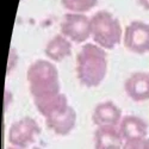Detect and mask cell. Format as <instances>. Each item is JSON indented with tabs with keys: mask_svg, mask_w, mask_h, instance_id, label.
Returning a JSON list of instances; mask_svg holds the SVG:
<instances>
[{
	"mask_svg": "<svg viewBox=\"0 0 149 149\" xmlns=\"http://www.w3.org/2000/svg\"><path fill=\"white\" fill-rule=\"evenodd\" d=\"M26 79L35 105L62 93L58 70L52 61L36 60L32 62L28 68Z\"/></svg>",
	"mask_w": 149,
	"mask_h": 149,
	"instance_id": "6da1fadb",
	"label": "cell"
},
{
	"mask_svg": "<svg viewBox=\"0 0 149 149\" xmlns=\"http://www.w3.org/2000/svg\"><path fill=\"white\" fill-rule=\"evenodd\" d=\"M72 41H69L63 35H56L54 38L48 42L45 47V55L53 62H60L67 58L72 54Z\"/></svg>",
	"mask_w": 149,
	"mask_h": 149,
	"instance_id": "7c38bea8",
	"label": "cell"
},
{
	"mask_svg": "<svg viewBox=\"0 0 149 149\" xmlns=\"http://www.w3.org/2000/svg\"><path fill=\"white\" fill-rule=\"evenodd\" d=\"M61 33L72 42L84 43L92 36L91 19L84 13H67L61 23Z\"/></svg>",
	"mask_w": 149,
	"mask_h": 149,
	"instance_id": "5b68a950",
	"label": "cell"
},
{
	"mask_svg": "<svg viewBox=\"0 0 149 149\" xmlns=\"http://www.w3.org/2000/svg\"><path fill=\"white\" fill-rule=\"evenodd\" d=\"M122 118V110L112 102L98 104L92 113V120L97 127H118Z\"/></svg>",
	"mask_w": 149,
	"mask_h": 149,
	"instance_id": "9c48e42d",
	"label": "cell"
},
{
	"mask_svg": "<svg viewBox=\"0 0 149 149\" xmlns=\"http://www.w3.org/2000/svg\"><path fill=\"white\" fill-rule=\"evenodd\" d=\"M124 45L135 54L149 53V24L140 20L130 23L124 31Z\"/></svg>",
	"mask_w": 149,
	"mask_h": 149,
	"instance_id": "8992f818",
	"label": "cell"
},
{
	"mask_svg": "<svg viewBox=\"0 0 149 149\" xmlns=\"http://www.w3.org/2000/svg\"><path fill=\"white\" fill-rule=\"evenodd\" d=\"M7 149H19V148H16V147H8Z\"/></svg>",
	"mask_w": 149,
	"mask_h": 149,
	"instance_id": "e0dca14e",
	"label": "cell"
},
{
	"mask_svg": "<svg viewBox=\"0 0 149 149\" xmlns=\"http://www.w3.org/2000/svg\"><path fill=\"white\" fill-rule=\"evenodd\" d=\"M140 6H142L144 10H149V0H136Z\"/></svg>",
	"mask_w": 149,
	"mask_h": 149,
	"instance_id": "2e32d148",
	"label": "cell"
},
{
	"mask_svg": "<svg viewBox=\"0 0 149 149\" xmlns=\"http://www.w3.org/2000/svg\"><path fill=\"white\" fill-rule=\"evenodd\" d=\"M119 131L124 139V142L141 140L148 137L149 127L144 119L136 116H124L119 123Z\"/></svg>",
	"mask_w": 149,
	"mask_h": 149,
	"instance_id": "8fae6325",
	"label": "cell"
},
{
	"mask_svg": "<svg viewBox=\"0 0 149 149\" xmlns=\"http://www.w3.org/2000/svg\"><path fill=\"white\" fill-rule=\"evenodd\" d=\"M48 128L60 136H66L73 131L77 124V112L69 104L62 106L45 117Z\"/></svg>",
	"mask_w": 149,
	"mask_h": 149,
	"instance_id": "52a82bcc",
	"label": "cell"
},
{
	"mask_svg": "<svg viewBox=\"0 0 149 149\" xmlns=\"http://www.w3.org/2000/svg\"><path fill=\"white\" fill-rule=\"evenodd\" d=\"M92 38L103 49H113L122 40L119 20L107 11H99L91 18Z\"/></svg>",
	"mask_w": 149,
	"mask_h": 149,
	"instance_id": "3957f363",
	"label": "cell"
},
{
	"mask_svg": "<svg viewBox=\"0 0 149 149\" xmlns=\"http://www.w3.org/2000/svg\"><path fill=\"white\" fill-rule=\"evenodd\" d=\"M124 139L118 127H97L94 132L95 149H123Z\"/></svg>",
	"mask_w": 149,
	"mask_h": 149,
	"instance_id": "30bf717a",
	"label": "cell"
},
{
	"mask_svg": "<svg viewBox=\"0 0 149 149\" xmlns=\"http://www.w3.org/2000/svg\"><path fill=\"white\" fill-rule=\"evenodd\" d=\"M124 90L136 103L149 100V73L136 72L131 74L124 82Z\"/></svg>",
	"mask_w": 149,
	"mask_h": 149,
	"instance_id": "ba28073f",
	"label": "cell"
},
{
	"mask_svg": "<svg viewBox=\"0 0 149 149\" xmlns=\"http://www.w3.org/2000/svg\"><path fill=\"white\" fill-rule=\"evenodd\" d=\"M107 73V55L98 44L86 43L77 55V77L85 87H97Z\"/></svg>",
	"mask_w": 149,
	"mask_h": 149,
	"instance_id": "7a4b0ae2",
	"label": "cell"
},
{
	"mask_svg": "<svg viewBox=\"0 0 149 149\" xmlns=\"http://www.w3.org/2000/svg\"><path fill=\"white\" fill-rule=\"evenodd\" d=\"M41 134V127L31 117H23L15 122L8 130V141L12 147L25 149L33 144Z\"/></svg>",
	"mask_w": 149,
	"mask_h": 149,
	"instance_id": "277c9868",
	"label": "cell"
},
{
	"mask_svg": "<svg viewBox=\"0 0 149 149\" xmlns=\"http://www.w3.org/2000/svg\"><path fill=\"white\" fill-rule=\"evenodd\" d=\"M123 149H149V137L124 142Z\"/></svg>",
	"mask_w": 149,
	"mask_h": 149,
	"instance_id": "5bb4252c",
	"label": "cell"
},
{
	"mask_svg": "<svg viewBox=\"0 0 149 149\" xmlns=\"http://www.w3.org/2000/svg\"><path fill=\"white\" fill-rule=\"evenodd\" d=\"M99 0H61L62 5L70 12L75 13H85L90 10H92Z\"/></svg>",
	"mask_w": 149,
	"mask_h": 149,
	"instance_id": "4fadbf2b",
	"label": "cell"
},
{
	"mask_svg": "<svg viewBox=\"0 0 149 149\" xmlns=\"http://www.w3.org/2000/svg\"><path fill=\"white\" fill-rule=\"evenodd\" d=\"M12 100H13V95L8 90H5V94H4V111L6 112L8 106L12 104Z\"/></svg>",
	"mask_w": 149,
	"mask_h": 149,
	"instance_id": "9a60e30c",
	"label": "cell"
}]
</instances>
